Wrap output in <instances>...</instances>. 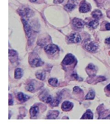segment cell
Wrapping results in <instances>:
<instances>
[{
  "mask_svg": "<svg viewBox=\"0 0 110 124\" xmlns=\"http://www.w3.org/2000/svg\"><path fill=\"white\" fill-rule=\"evenodd\" d=\"M84 44L85 48L91 52H95L98 48V45L97 43L91 40H86Z\"/></svg>",
  "mask_w": 110,
  "mask_h": 124,
  "instance_id": "1",
  "label": "cell"
},
{
  "mask_svg": "<svg viewBox=\"0 0 110 124\" xmlns=\"http://www.w3.org/2000/svg\"><path fill=\"white\" fill-rule=\"evenodd\" d=\"M76 61V58L72 54H68L62 61V64L64 65H69L73 64Z\"/></svg>",
  "mask_w": 110,
  "mask_h": 124,
  "instance_id": "2",
  "label": "cell"
},
{
  "mask_svg": "<svg viewBox=\"0 0 110 124\" xmlns=\"http://www.w3.org/2000/svg\"><path fill=\"white\" fill-rule=\"evenodd\" d=\"M58 47L54 44H49L44 47L45 52L50 55H52L58 50Z\"/></svg>",
  "mask_w": 110,
  "mask_h": 124,
  "instance_id": "3",
  "label": "cell"
},
{
  "mask_svg": "<svg viewBox=\"0 0 110 124\" xmlns=\"http://www.w3.org/2000/svg\"><path fill=\"white\" fill-rule=\"evenodd\" d=\"M72 23L73 26L79 29L83 28L85 25V23L83 20L77 18H74L72 20Z\"/></svg>",
  "mask_w": 110,
  "mask_h": 124,
  "instance_id": "4",
  "label": "cell"
},
{
  "mask_svg": "<svg viewBox=\"0 0 110 124\" xmlns=\"http://www.w3.org/2000/svg\"><path fill=\"white\" fill-rule=\"evenodd\" d=\"M81 40V37L78 33H73L68 37V40L71 43H79Z\"/></svg>",
  "mask_w": 110,
  "mask_h": 124,
  "instance_id": "5",
  "label": "cell"
},
{
  "mask_svg": "<svg viewBox=\"0 0 110 124\" xmlns=\"http://www.w3.org/2000/svg\"><path fill=\"white\" fill-rule=\"evenodd\" d=\"M79 11L82 13H87L90 10V6L85 1H82L80 5Z\"/></svg>",
  "mask_w": 110,
  "mask_h": 124,
  "instance_id": "6",
  "label": "cell"
},
{
  "mask_svg": "<svg viewBox=\"0 0 110 124\" xmlns=\"http://www.w3.org/2000/svg\"><path fill=\"white\" fill-rule=\"evenodd\" d=\"M73 107V104L72 102L68 101H65L62 103L61 108L63 111H69L72 109Z\"/></svg>",
  "mask_w": 110,
  "mask_h": 124,
  "instance_id": "7",
  "label": "cell"
},
{
  "mask_svg": "<svg viewBox=\"0 0 110 124\" xmlns=\"http://www.w3.org/2000/svg\"><path fill=\"white\" fill-rule=\"evenodd\" d=\"M30 63L31 66L34 67L41 66L44 64V62L42 61L40 58H35Z\"/></svg>",
  "mask_w": 110,
  "mask_h": 124,
  "instance_id": "8",
  "label": "cell"
},
{
  "mask_svg": "<svg viewBox=\"0 0 110 124\" xmlns=\"http://www.w3.org/2000/svg\"><path fill=\"white\" fill-rule=\"evenodd\" d=\"M86 71L89 76H93L96 72V67L93 64H89L86 69Z\"/></svg>",
  "mask_w": 110,
  "mask_h": 124,
  "instance_id": "9",
  "label": "cell"
},
{
  "mask_svg": "<svg viewBox=\"0 0 110 124\" xmlns=\"http://www.w3.org/2000/svg\"><path fill=\"white\" fill-rule=\"evenodd\" d=\"M59 115V112L57 110H50L49 111L47 114V119H55Z\"/></svg>",
  "mask_w": 110,
  "mask_h": 124,
  "instance_id": "10",
  "label": "cell"
},
{
  "mask_svg": "<svg viewBox=\"0 0 110 124\" xmlns=\"http://www.w3.org/2000/svg\"><path fill=\"white\" fill-rule=\"evenodd\" d=\"M17 97L18 99L22 102H26L27 101H28L30 98V97H29L28 95H25L21 92L18 93Z\"/></svg>",
  "mask_w": 110,
  "mask_h": 124,
  "instance_id": "11",
  "label": "cell"
},
{
  "mask_svg": "<svg viewBox=\"0 0 110 124\" xmlns=\"http://www.w3.org/2000/svg\"><path fill=\"white\" fill-rule=\"evenodd\" d=\"M52 100L53 99L51 96L47 93H44L41 97V100L45 103H51Z\"/></svg>",
  "mask_w": 110,
  "mask_h": 124,
  "instance_id": "12",
  "label": "cell"
},
{
  "mask_svg": "<svg viewBox=\"0 0 110 124\" xmlns=\"http://www.w3.org/2000/svg\"><path fill=\"white\" fill-rule=\"evenodd\" d=\"M9 57L11 62H14L18 59V53L14 50H9Z\"/></svg>",
  "mask_w": 110,
  "mask_h": 124,
  "instance_id": "13",
  "label": "cell"
},
{
  "mask_svg": "<svg viewBox=\"0 0 110 124\" xmlns=\"http://www.w3.org/2000/svg\"><path fill=\"white\" fill-rule=\"evenodd\" d=\"M39 112V108L37 106L34 105L29 110V113L31 117H34L36 116Z\"/></svg>",
  "mask_w": 110,
  "mask_h": 124,
  "instance_id": "14",
  "label": "cell"
},
{
  "mask_svg": "<svg viewBox=\"0 0 110 124\" xmlns=\"http://www.w3.org/2000/svg\"><path fill=\"white\" fill-rule=\"evenodd\" d=\"M23 74V70L21 68H17L15 70L14 77L16 79H20L22 78Z\"/></svg>",
  "mask_w": 110,
  "mask_h": 124,
  "instance_id": "15",
  "label": "cell"
},
{
  "mask_svg": "<svg viewBox=\"0 0 110 124\" xmlns=\"http://www.w3.org/2000/svg\"><path fill=\"white\" fill-rule=\"evenodd\" d=\"M62 99V95L59 94L57 97L52 100V101L51 102V105L52 106L56 107L58 105Z\"/></svg>",
  "mask_w": 110,
  "mask_h": 124,
  "instance_id": "16",
  "label": "cell"
},
{
  "mask_svg": "<svg viewBox=\"0 0 110 124\" xmlns=\"http://www.w3.org/2000/svg\"><path fill=\"white\" fill-rule=\"evenodd\" d=\"M23 23L24 24V27L25 30V32L26 33L27 35L28 36V37H30L31 36V28L29 25L27 23L26 21L23 19L22 20Z\"/></svg>",
  "mask_w": 110,
  "mask_h": 124,
  "instance_id": "17",
  "label": "cell"
},
{
  "mask_svg": "<svg viewBox=\"0 0 110 124\" xmlns=\"http://www.w3.org/2000/svg\"><path fill=\"white\" fill-rule=\"evenodd\" d=\"M93 114L90 109H88L84 114L81 118V119H93Z\"/></svg>",
  "mask_w": 110,
  "mask_h": 124,
  "instance_id": "18",
  "label": "cell"
},
{
  "mask_svg": "<svg viewBox=\"0 0 110 124\" xmlns=\"http://www.w3.org/2000/svg\"><path fill=\"white\" fill-rule=\"evenodd\" d=\"M91 15H92L93 17L96 20L100 19L102 16L101 12L99 10H95L93 11L91 13Z\"/></svg>",
  "mask_w": 110,
  "mask_h": 124,
  "instance_id": "19",
  "label": "cell"
},
{
  "mask_svg": "<svg viewBox=\"0 0 110 124\" xmlns=\"http://www.w3.org/2000/svg\"><path fill=\"white\" fill-rule=\"evenodd\" d=\"M99 24V23L98 22V21L96 19H95V20H93L88 23V25L89 28L92 29H95L97 28Z\"/></svg>",
  "mask_w": 110,
  "mask_h": 124,
  "instance_id": "20",
  "label": "cell"
},
{
  "mask_svg": "<svg viewBox=\"0 0 110 124\" xmlns=\"http://www.w3.org/2000/svg\"><path fill=\"white\" fill-rule=\"evenodd\" d=\"M35 82L32 81L27 85L26 87L27 90L29 92H32L35 90Z\"/></svg>",
  "mask_w": 110,
  "mask_h": 124,
  "instance_id": "21",
  "label": "cell"
},
{
  "mask_svg": "<svg viewBox=\"0 0 110 124\" xmlns=\"http://www.w3.org/2000/svg\"><path fill=\"white\" fill-rule=\"evenodd\" d=\"M95 97V92L94 90H91L89 91L87 95L86 96L85 99L86 100H93Z\"/></svg>",
  "mask_w": 110,
  "mask_h": 124,
  "instance_id": "22",
  "label": "cell"
},
{
  "mask_svg": "<svg viewBox=\"0 0 110 124\" xmlns=\"http://www.w3.org/2000/svg\"><path fill=\"white\" fill-rule=\"evenodd\" d=\"M35 75L37 79L41 80H44L45 78V74L44 72H38L36 73Z\"/></svg>",
  "mask_w": 110,
  "mask_h": 124,
  "instance_id": "23",
  "label": "cell"
},
{
  "mask_svg": "<svg viewBox=\"0 0 110 124\" xmlns=\"http://www.w3.org/2000/svg\"><path fill=\"white\" fill-rule=\"evenodd\" d=\"M58 82V80L56 78H51L48 80L49 84L53 86H57Z\"/></svg>",
  "mask_w": 110,
  "mask_h": 124,
  "instance_id": "24",
  "label": "cell"
},
{
  "mask_svg": "<svg viewBox=\"0 0 110 124\" xmlns=\"http://www.w3.org/2000/svg\"><path fill=\"white\" fill-rule=\"evenodd\" d=\"M75 7V5L73 3H68L65 6V9L67 11H70L74 9Z\"/></svg>",
  "mask_w": 110,
  "mask_h": 124,
  "instance_id": "25",
  "label": "cell"
},
{
  "mask_svg": "<svg viewBox=\"0 0 110 124\" xmlns=\"http://www.w3.org/2000/svg\"><path fill=\"white\" fill-rule=\"evenodd\" d=\"M9 105H13V100L12 95L9 94Z\"/></svg>",
  "mask_w": 110,
  "mask_h": 124,
  "instance_id": "26",
  "label": "cell"
},
{
  "mask_svg": "<svg viewBox=\"0 0 110 124\" xmlns=\"http://www.w3.org/2000/svg\"><path fill=\"white\" fill-rule=\"evenodd\" d=\"M105 28L107 31H110V23H107L105 25Z\"/></svg>",
  "mask_w": 110,
  "mask_h": 124,
  "instance_id": "27",
  "label": "cell"
},
{
  "mask_svg": "<svg viewBox=\"0 0 110 124\" xmlns=\"http://www.w3.org/2000/svg\"><path fill=\"white\" fill-rule=\"evenodd\" d=\"M106 90L107 92H108V93H110V83L106 86Z\"/></svg>",
  "mask_w": 110,
  "mask_h": 124,
  "instance_id": "28",
  "label": "cell"
},
{
  "mask_svg": "<svg viewBox=\"0 0 110 124\" xmlns=\"http://www.w3.org/2000/svg\"><path fill=\"white\" fill-rule=\"evenodd\" d=\"M105 42L107 44L110 45V37L106 39L105 40Z\"/></svg>",
  "mask_w": 110,
  "mask_h": 124,
  "instance_id": "29",
  "label": "cell"
},
{
  "mask_svg": "<svg viewBox=\"0 0 110 124\" xmlns=\"http://www.w3.org/2000/svg\"><path fill=\"white\" fill-rule=\"evenodd\" d=\"M31 2H35L36 0H29Z\"/></svg>",
  "mask_w": 110,
  "mask_h": 124,
  "instance_id": "30",
  "label": "cell"
},
{
  "mask_svg": "<svg viewBox=\"0 0 110 124\" xmlns=\"http://www.w3.org/2000/svg\"><path fill=\"white\" fill-rule=\"evenodd\" d=\"M109 18H110V17H109Z\"/></svg>",
  "mask_w": 110,
  "mask_h": 124,
  "instance_id": "31",
  "label": "cell"
}]
</instances>
